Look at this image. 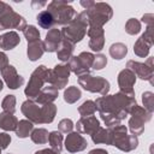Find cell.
<instances>
[{
	"label": "cell",
	"instance_id": "cell-16",
	"mask_svg": "<svg viewBox=\"0 0 154 154\" xmlns=\"http://www.w3.org/2000/svg\"><path fill=\"white\" fill-rule=\"evenodd\" d=\"M20 111L32 124H41V106L35 100H25L20 106Z\"/></svg>",
	"mask_w": 154,
	"mask_h": 154
},
{
	"label": "cell",
	"instance_id": "cell-31",
	"mask_svg": "<svg viewBox=\"0 0 154 154\" xmlns=\"http://www.w3.org/2000/svg\"><path fill=\"white\" fill-rule=\"evenodd\" d=\"M126 53H128V47L122 42H116L109 47V55L114 60H122L123 58H125Z\"/></svg>",
	"mask_w": 154,
	"mask_h": 154
},
{
	"label": "cell",
	"instance_id": "cell-41",
	"mask_svg": "<svg viewBox=\"0 0 154 154\" xmlns=\"http://www.w3.org/2000/svg\"><path fill=\"white\" fill-rule=\"evenodd\" d=\"M11 143V136L6 132H0V149H6Z\"/></svg>",
	"mask_w": 154,
	"mask_h": 154
},
{
	"label": "cell",
	"instance_id": "cell-12",
	"mask_svg": "<svg viewBox=\"0 0 154 154\" xmlns=\"http://www.w3.org/2000/svg\"><path fill=\"white\" fill-rule=\"evenodd\" d=\"M26 28V20L23 16L14 12L13 10L6 12L0 17V29H16L19 31H23Z\"/></svg>",
	"mask_w": 154,
	"mask_h": 154
},
{
	"label": "cell",
	"instance_id": "cell-9",
	"mask_svg": "<svg viewBox=\"0 0 154 154\" xmlns=\"http://www.w3.org/2000/svg\"><path fill=\"white\" fill-rule=\"evenodd\" d=\"M94 61V54L90 52H82L79 55H72L69 60V66L71 72H73L77 77L90 73V69Z\"/></svg>",
	"mask_w": 154,
	"mask_h": 154
},
{
	"label": "cell",
	"instance_id": "cell-27",
	"mask_svg": "<svg viewBox=\"0 0 154 154\" xmlns=\"http://www.w3.org/2000/svg\"><path fill=\"white\" fill-rule=\"evenodd\" d=\"M63 141H64V136L60 131L54 130L49 132L48 136V143L51 144V149L54 150L58 154H61L63 150Z\"/></svg>",
	"mask_w": 154,
	"mask_h": 154
},
{
	"label": "cell",
	"instance_id": "cell-23",
	"mask_svg": "<svg viewBox=\"0 0 154 154\" xmlns=\"http://www.w3.org/2000/svg\"><path fill=\"white\" fill-rule=\"evenodd\" d=\"M73 49H75V45L66 41V40H61L58 49H57V57L59 60L64 61V63H67L71 57H72V53H73Z\"/></svg>",
	"mask_w": 154,
	"mask_h": 154
},
{
	"label": "cell",
	"instance_id": "cell-33",
	"mask_svg": "<svg viewBox=\"0 0 154 154\" xmlns=\"http://www.w3.org/2000/svg\"><path fill=\"white\" fill-rule=\"evenodd\" d=\"M48 136L49 132L43 129V128H38V129H34L30 134V138L34 143L36 144H45L48 142Z\"/></svg>",
	"mask_w": 154,
	"mask_h": 154
},
{
	"label": "cell",
	"instance_id": "cell-42",
	"mask_svg": "<svg viewBox=\"0 0 154 154\" xmlns=\"http://www.w3.org/2000/svg\"><path fill=\"white\" fill-rule=\"evenodd\" d=\"M6 66H8V57L4 52H0V71H2Z\"/></svg>",
	"mask_w": 154,
	"mask_h": 154
},
{
	"label": "cell",
	"instance_id": "cell-21",
	"mask_svg": "<svg viewBox=\"0 0 154 154\" xmlns=\"http://www.w3.org/2000/svg\"><path fill=\"white\" fill-rule=\"evenodd\" d=\"M20 42V37L17 31H7L0 35V48L2 51H11Z\"/></svg>",
	"mask_w": 154,
	"mask_h": 154
},
{
	"label": "cell",
	"instance_id": "cell-32",
	"mask_svg": "<svg viewBox=\"0 0 154 154\" xmlns=\"http://www.w3.org/2000/svg\"><path fill=\"white\" fill-rule=\"evenodd\" d=\"M81 96H82V91L76 85L67 87V89H65V91H64V100H65V102H67L70 105L77 102L81 99Z\"/></svg>",
	"mask_w": 154,
	"mask_h": 154
},
{
	"label": "cell",
	"instance_id": "cell-11",
	"mask_svg": "<svg viewBox=\"0 0 154 154\" xmlns=\"http://www.w3.org/2000/svg\"><path fill=\"white\" fill-rule=\"evenodd\" d=\"M153 57H149L146 63H140L135 60H129L126 63V69L131 70L136 77L148 81L150 84H153V77H154V65H153Z\"/></svg>",
	"mask_w": 154,
	"mask_h": 154
},
{
	"label": "cell",
	"instance_id": "cell-46",
	"mask_svg": "<svg viewBox=\"0 0 154 154\" xmlns=\"http://www.w3.org/2000/svg\"><path fill=\"white\" fill-rule=\"evenodd\" d=\"M88 154H108V152L102 148H95V149H91Z\"/></svg>",
	"mask_w": 154,
	"mask_h": 154
},
{
	"label": "cell",
	"instance_id": "cell-39",
	"mask_svg": "<svg viewBox=\"0 0 154 154\" xmlns=\"http://www.w3.org/2000/svg\"><path fill=\"white\" fill-rule=\"evenodd\" d=\"M73 126H75V124L70 118H64L58 124V131H60L61 134H70V132H72Z\"/></svg>",
	"mask_w": 154,
	"mask_h": 154
},
{
	"label": "cell",
	"instance_id": "cell-8",
	"mask_svg": "<svg viewBox=\"0 0 154 154\" xmlns=\"http://www.w3.org/2000/svg\"><path fill=\"white\" fill-rule=\"evenodd\" d=\"M78 84L84 90L90 91V93H97L102 96L107 95L109 89H111L109 82L106 78L100 77V76H91L90 73L79 76L78 77Z\"/></svg>",
	"mask_w": 154,
	"mask_h": 154
},
{
	"label": "cell",
	"instance_id": "cell-45",
	"mask_svg": "<svg viewBox=\"0 0 154 154\" xmlns=\"http://www.w3.org/2000/svg\"><path fill=\"white\" fill-rule=\"evenodd\" d=\"M35 154H58L55 153L54 150H52L51 148H45V149H40V150H36Z\"/></svg>",
	"mask_w": 154,
	"mask_h": 154
},
{
	"label": "cell",
	"instance_id": "cell-22",
	"mask_svg": "<svg viewBox=\"0 0 154 154\" xmlns=\"http://www.w3.org/2000/svg\"><path fill=\"white\" fill-rule=\"evenodd\" d=\"M57 97H58V89H55L52 85H48V87H43L40 90L37 97L35 99V102L42 106L46 103H52Z\"/></svg>",
	"mask_w": 154,
	"mask_h": 154
},
{
	"label": "cell",
	"instance_id": "cell-36",
	"mask_svg": "<svg viewBox=\"0 0 154 154\" xmlns=\"http://www.w3.org/2000/svg\"><path fill=\"white\" fill-rule=\"evenodd\" d=\"M1 107H2L4 112L14 114V112H16V96L11 95V94L6 95L4 97V100L1 101Z\"/></svg>",
	"mask_w": 154,
	"mask_h": 154
},
{
	"label": "cell",
	"instance_id": "cell-2",
	"mask_svg": "<svg viewBox=\"0 0 154 154\" xmlns=\"http://www.w3.org/2000/svg\"><path fill=\"white\" fill-rule=\"evenodd\" d=\"M88 17L85 11L78 13L76 16V18L67 25H65L61 30V38L66 40L73 45H76L77 42H81L84 36L87 35V30H88Z\"/></svg>",
	"mask_w": 154,
	"mask_h": 154
},
{
	"label": "cell",
	"instance_id": "cell-51",
	"mask_svg": "<svg viewBox=\"0 0 154 154\" xmlns=\"http://www.w3.org/2000/svg\"><path fill=\"white\" fill-rule=\"evenodd\" d=\"M7 154H11V153H7Z\"/></svg>",
	"mask_w": 154,
	"mask_h": 154
},
{
	"label": "cell",
	"instance_id": "cell-29",
	"mask_svg": "<svg viewBox=\"0 0 154 154\" xmlns=\"http://www.w3.org/2000/svg\"><path fill=\"white\" fill-rule=\"evenodd\" d=\"M36 20L38 23V26L42 28V29H52L53 25L55 24L52 13L47 10H43V11L38 12L37 16H36Z\"/></svg>",
	"mask_w": 154,
	"mask_h": 154
},
{
	"label": "cell",
	"instance_id": "cell-15",
	"mask_svg": "<svg viewBox=\"0 0 154 154\" xmlns=\"http://www.w3.org/2000/svg\"><path fill=\"white\" fill-rule=\"evenodd\" d=\"M64 146L69 153H77V152L84 150L88 147V142L79 132L72 131V132L67 134Z\"/></svg>",
	"mask_w": 154,
	"mask_h": 154
},
{
	"label": "cell",
	"instance_id": "cell-25",
	"mask_svg": "<svg viewBox=\"0 0 154 154\" xmlns=\"http://www.w3.org/2000/svg\"><path fill=\"white\" fill-rule=\"evenodd\" d=\"M18 124V119L12 113L1 112L0 113V129L5 131H14Z\"/></svg>",
	"mask_w": 154,
	"mask_h": 154
},
{
	"label": "cell",
	"instance_id": "cell-20",
	"mask_svg": "<svg viewBox=\"0 0 154 154\" xmlns=\"http://www.w3.org/2000/svg\"><path fill=\"white\" fill-rule=\"evenodd\" d=\"M61 34H60V30L57 29V28H52L48 30L47 35H46V38L43 40V47H45V52H49V53H53V52H57L60 42H61Z\"/></svg>",
	"mask_w": 154,
	"mask_h": 154
},
{
	"label": "cell",
	"instance_id": "cell-44",
	"mask_svg": "<svg viewBox=\"0 0 154 154\" xmlns=\"http://www.w3.org/2000/svg\"><path fill=\"white\" fill-rule=\"evenodd\" d=\"M11 10H13L8 4H6V2H4V1H0V17L2 16V14H5L6 12H8V11H11Z\"/></svg>",
	"mask_w": 154,
	"mask_h": 154
},
{
	"label": "cell",
	"instance_id": "cell-43",
	"mask_svg": "<svg viewBox=\"0 0 154 154\" xmlns=\"http://www.w3.org/2000/svg\"><path fill=\"white\" fill-rule=\"evenodd\" d=\"M142 23H146L148 25H154V16L153 13H147L142 17Z\"/></svg>",
	"mask_w": 154,
	"mask_h": 154
},
{
	"label": "cell",
	"instance_id": "cell-28",
	"mask_svg": "<svg viewBox=\"0 0 154 154\" xmlns=\"http://www.w3.org/2000/svg\"><path fill=\"white\" fill-rule=\"evenodd\" d=\"M32 130H34V124L28 119H22V120H18V124H17L14 132H16L17 137L26 138L30 136Z\"/></svg>",
	"mask_w": 154,
	"mask_h": 154
},
{
	"label": "cell",
	"instance_id": "cell-34",
	"mask_svg": "<svg viewBox=\"0 0 154 154\" xmlns=\"http://www.w3.org/2000/svg\"><path fill=\"white\" fill-rule=\"evenodd\" d=\"M95 112H96V106H95V102L91 100L84 101L78 107V113L81 114V117H89V116H93Z\"/></svg>",
	"mask_w": 154,
	"mask_h": 154
},
{
	"label": "cell",
	"instance_id": "cell-50",
	"mask_svg": "<svg viewBox=\"0 0 154 154\" xmlns=\"http://www.w3.org/2000/svg\"><path fill=\"white\" fill-rule=\"evenodd\" d=\"M0 154H1V149H0Z\"/></svg>",
	"mask_w": 154,
	"mask_h": 154
},
{
	"label": "cell",
	"instance_id": "cell-37",
	"mask_svg": "<svg viewBox=\"0 0 154 154\" xmlns=\"http://www.w3.org/2000/svg\"><path fill=\"white\" fill-rule=\"evenodd\" d=\"M125 31L129 35H136L141 31V22L136 18H130L125 23Z\"/></svg>",
	"mask_w": 154,
	"mask_h": 154
},
{
	"label": "cell",
	"instance_id": "cell-24",
	"mask_svg": "<svg viewBox=\"0 0 154 154\" xmlns=\"http://www.w3.org/2000/svg\"><path fill=\"white\" fill-rule=\"evenodd\" d=\"M45 53V47H43V41L38 40V41H34L28 43V58L30 61H36L38 60Z\"/></svg>",
	"mask_w": 154,
	"mask_h": 154
},
{
	"label": "cell",
	"instance_id": "cell-52",
	"mask_svg": "<svg viewBox=\"0 0 154 154\" xmlns=\"http://www.w3.org/2000/svg\"><path fill=\"white\" fill-rule=\"evenodd\" d=\"M0 30H1V29H0Z\"/></svg>",
	"mask_w": 154,
	"mask_h": 154
},
{
	"label": "cell",
	"instance_id": "cell-38",
	"mask_svg": "<svg viewBox=\"0 0 154 154\" xmlns=\"http://www.w3.org/2000/svg\"><path fill=\"white\" fill-rule=\"evenodd\" d=\"M142 102H143V106L144 108L153 113L154 111V94L152 91H144L142 94Z\"/></svg>",
	"mask_w": 154,
	"mask_h": 154
},
{
	"label": "cell",
	"instance_id": "cell-47",
	"mask_svg": "<svg viewBox=\"0 0 154 154\" xmlns=\"http://www.w3.org/2000/svg\"><path fill=\"white\" fill-rule=\"evenodd\" d=\"M79 4H81L83 7H84V10H87V8H89V7H90V6L94 4V1H93V0H87V1H81Z\"/></svg>",
	"mask_w": 154,
	"mask_h": 154
},
{
	"label": "cell",
	"instance_id": "cell-13",
	"mask_svg": "<svg viewBox=\"0 0 154 154\" xmlns=\"http://www.w3.org/2000/svg\"><path fill=\"white\" fill-rule=\"evenodd\" d=\"M153 26L148 25L146 31L137 38L134 45V53L140 58H146L149 54V51L153 46Z\"/></svg>",
	"mask_w": 154,
	"mask_h": 154
},
{
	"label": "cell",
	"instance_id": "cell-3",
	"mask_svg": "<svg viewBox=\"0 0 154 154\" xmlns=\"http://www.w3.org/2000/svg\"><path fill=\"white\" fill-rule=\"evenodd\" d=\"M111 136V146H114L122 152H132L138 146V138L135 135H128V128L125 125H114L107 128Z\"/></svg>",
	"mask_w": 154,
	"mask_h": 154
},
{
	"label": "cell",
	"instance_id": "cell-14",
	"mask_svg": "<svg viewBox=\"0 0 154 154\" xmlns=\"http://www.w3.org/2000/svg\"><path fill=\"white\" fill-rule=\"evenodd\" d=\"M87 35L89 37L88 46L93 52L102 51L105 46V30L102 26H88Z\"/></svg>",
	"mask_w": 154,
	"mask_h": 154
},
{
	"label": "cell",
	"instance_id": "cell-49",
	"mask_svg": "<svg viewBox=\"0 0 154 154\" xmlns=\"http://www.w3.org/2000/svg\"><path fill=\"white\" fill-rule=\"evenodd\" d=\"M2 88H4V82H2V79L0 78V91L2 90Z\"/></svg>",
	"mask_w": 154,
	"mask_h": 154
},
{
	"label": "cell",
	"instance_id": "cell-35",
	"mask_svg": "<svg viewBox=\"0 0 154 154\" xmlns=\"http://www.w3.org/2000/svg\"><path fill=\"white\" fill-rule=\"evenodd\" d=\"M24 37L28 43L34 42V41H38L40 40V31L35 25H26V28L23 30Z\"/></svg>",
	"mask_w": 154,
	"mask_h": 154
},
{
	"label": "cell",
	"instance_id": "cell-1",
	"mask_svg": "<svg viewBox=\"0 0 154 154\" xmlns=\"http://www.w3.org/2000/svg\"><path fill=\"white\" fill-rule=\"evenodd\" d=\"M95 106L99 113L105 114H114L120 120L125 119L128 114H130L131 108L137 105L135 99V91L134 93H125V91H118L114 95H103L96 99Z\"/></svg>",
	"mask_w": 154,
	"mask_h": 154
},
{
	"label": "cell",
	"instance_id": "cell-7",
	"mask_svg": "<svg viewBox=\"0 0 154 154\" xmlns=\"http://www.w3.org/2000/svg\"><path fill=\"white\" fill-rule=\"evenodd\" d=\"M130 114H131V118L129 119V123H128L129 130H130L131 135L138 136V135H141L144 131V124L148 123L152 119L153 113L148 112L142 106L135 105L131 108Z\"/></svg>",
	"mask_w": 154,
	"mask_h": 154
},
{
	"label": "cell",
	"instance_id": "cell-40",
	"mask_svg": "<svg viewBox=\"0 0 154 154\" xmlns=\"http://www.w3.org/2000/svg\"><path fill=\"white\" fill-rule=\"evenodd\" d=\"M107 65V58L103 54H96L94 55V61L91 65V69L94 70H102Z\"/></svg>",
	"mask_w": 154,
	"mask_h": 154
},
{
	"label": "cell",
	"instance_id": "cell-10",
	"mask_svg": "<svg viewBox=\"0 0 154 154\" xmlns=\"http://www.w3.org/2000/svg\"><path fill=\"white\" fill-rule=\"evenodd\" d=\"M71 73L69 64H58L53 69H49L48 71V77H47V83L55 89H64L67 85L69 82V76Z\"/></svg>",
	"mask_w": 154,
	"mask_h": 154
},
{
	"label": "cell",
	"instance_id": "cell-26",
	"mask_svg": "<svg viewBox=\"0 0 154 154\" xmlns=\"http://www.w3.org/2000/svg\"><path fill=\"white\" fill-rule=\"evenodd\" d=\"M57 114V106L52 103H46L41 106V124H51Z\"/></svg>",
	"mask_w": 154,
	"mask_h": 154
},
{
	"label": "cell",
	"instance_id": "cell-6",
	"mask_svg": "<svg viewBox=\"0 0 154 154\" xmlns=\"http://www.w3.org/2000/svg\"><path fill=\"white\" fill-rule=\"evenodd\" d=\"M48 71H49L48 67H46L45 65H40L31 72L30 79L24 89V94L28 96V99L35 100L37 97L40 90L43 88L45 83H47Z\"/></svg>",
	"mask_w": 154,
	"mask_h": 154
},
{
	"label": "cell",
	"instance_id": "cell-48",
	"mask_svg": "<svg viewBox=\"0 0 154 154\" xmlns=\"http://www.w3.org/2000/svg\"><path fill=\"white\" fill-rule=\"evenodd\" d=\"M46 4H47L46 1H41V2H37V1H32V2H31V6H32V7H36V6H37V7L40 8V7L45 6Z\"/></svg>",
	"mask_w": 154,
	"mask_h": 154
},
{
	"label": "cell",
	"instance_id": "cell-4",
	"mask_svg": "<svg viewBox=\"0 0 154 154\" xmlns=\"http://www.w3.org/2000/svg\"><path fill=\"white\" fill-rule=\"evenodd\" d=\"M70 4L71 1H65V0H53L48 4L47 11L52 13L55 24L65 26L76 18L78 13Z\"/></svg>",
	"mask_w": 154,
	"mask_h": 154
},
{
	"label": "cell",
	"instance_id": "cell-5",
	"mask_svg": "<svg viewBox=\"0 0 154 154\" xmlns=\"http://www.w3.org/2000/svg\"><path fill=\"white\" fill-rule=\"evenodd\" d=\"M88 17L89 26H103L113 16L112 7L106 2H95L87 10H84Z\"/></svg>",
	"mask_w": 154,
	"mask_h": 154
},
{
	"label": "cell",
	"instance_id": "cell-18",
	"mask_svg": "<svg viewBox=\"0 0 154 154\" xmlns=\"http://www.w3.org/2000/svg\"><path fill=\"white\" fill-rule=\"evenodd\" d=\"M75 126L77 129V132L79 134L93 135L101 125H100V120L95 116H89V117H81Z\"/></svg>",
	"mask_w": 154,
	"mask_h": 154
},
{
	"label": "cell",
	"instance_id": "cell-17",
	"mask_svg": "<svg viewBox=\"0 0 154 154\" xmlns=\"http://www.w3.org/2000/svg\"><path fill=\"white\" fill-rule=\"evenodd\" d=\"M1 76L6 83V85L10 89H18L19 87H22L24 84V77H22L20 75H18L17 70L14 66L8 65L6 66L2 71H1Z\"/></svg>",
	"mask_w": 154,
	"mask_h": 154
},
{
	"label": "cell",
	"instance_id": "cell-30",
	"mask_svg": "<svg viewBox=\"0 0 154 154\" xmlns=\"http://www.w3.org/2000/svg\"><path fill=\"white\" fill-rule=\"evenodd\" d=\"M91 136V141L95 143V144H99V143H105V144H108L111 146V136H109V131L108 129H103L102 126H100Z\"/></svg>",
	"mask_w": 154,
	"mask_h": 154
},
{
	"label": "cell",
	"instance_id": "cell-19",
	"mask_svg": "<svg viewBox=\"0 0 154 154\" xmlns=\"http://www.w3.org/2000/svg\"><path fill=\"white\" fill-rule=\"evenodd\" d=\"M136 76L135 73L129 70V69H124L118 73V87L120 91H125V93H134V85L136 83Z\"/></svg>",
	"mask_w": 154,
	"mask_h": 154
}]
</instances>
